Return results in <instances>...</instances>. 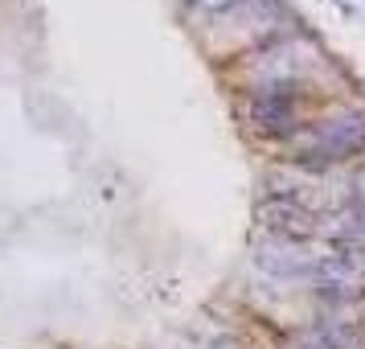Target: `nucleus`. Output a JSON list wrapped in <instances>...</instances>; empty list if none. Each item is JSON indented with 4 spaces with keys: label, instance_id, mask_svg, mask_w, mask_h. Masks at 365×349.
Here are the masks:
<instances>
[{
    "label": "nucleus",
    "instance_id": "nucleus-1",
    "mask_svg": "<svg viewBox=\"0 0 365 349\" xmlns=\"http://www.w3.org/2000/svg\"><path fill=\"white\" fill-rule=\"evenodd\" d=\"M365 148V111H345L312 123L296 136V161L299 165H336Z\"/></svg>",
    "mask_w": 365,
    "mask_h": 349
},
{
    "label": "nucleus",
    "instance_id": "nucleus-6",
    "mask_svg": "<svg viewBox=\"0 0 365 349\" xmlns=\"http://www.w3.org/2000/svg\"><path fill=\"white\" fill-rule=\"evenodd\" d=\"M214 349H234V345H230V341H217V345H214Z\"/></svg>",
    "mask_w": 365,
    "mask_h": 349
},
{
    "label": "nucleus",
    "instance_id": "nucleus-3",
    "mask_svg": "<svg viewBox=\"0 0 365 349\" xmlns=\"http://www.w3.org/2000/svg\"><path fill=\"white\" fill-rule=\"evenodd\" d=\"M259 218H263V226L275 238H283V243H299V238H312V234H320V222H316V214L308 210V206H299L296 198H267V206H259Z\"/></svg>",
    "mask_w": 365,
    "mask_h": 349
},
{
    "label": "nucleus",
    "instance_id": "nucleus-2",
    "mask_svg": "<svg viewBox=\"0 0 365 349\" xmlns=\"http://www.w3.org/2000/svg\"><path fill=\"white\" fill-rule=\"evenodd\" d=\"M250 123L267 136H292L296 132V95L292 86H263L247 103Z\"/></svg>",
    "mask_w": 365,
    "mask_h": 349
},
{
    "label": "nucleus",
    "instance_id": "nucleus-4",
    "mask_svg": "<svg viewBox=\"0 0 365 349\" xmlns=\"http://www.w3.org/2000/svg\"><path fill=\"white\" fill-rule=\"evenodd\" d=\"M255 263L263 267V271H271V275H283V280L308 275V271H312V259L299 251V243H283V238H271L267 247H259Z\"/></svg>",
    "mask_w": 365,
    "mask_h": 349
},
{
    "label": "nucleus",
    "instance_id": "nucleus-5",
    "mask_svg": "<svg viewBox=\"0 0 365 349\" xmlns=\"http://www.w3.org/2000/svg\"><path fill=\"white\" fill-rule=\"evenodd\" d=\"M193 4H201V9H210V13H226V9H234V4H242V0H193Z\"/></svg>",
    "mask_w": 365,
    "mask_h": 349
}]
</instances>
